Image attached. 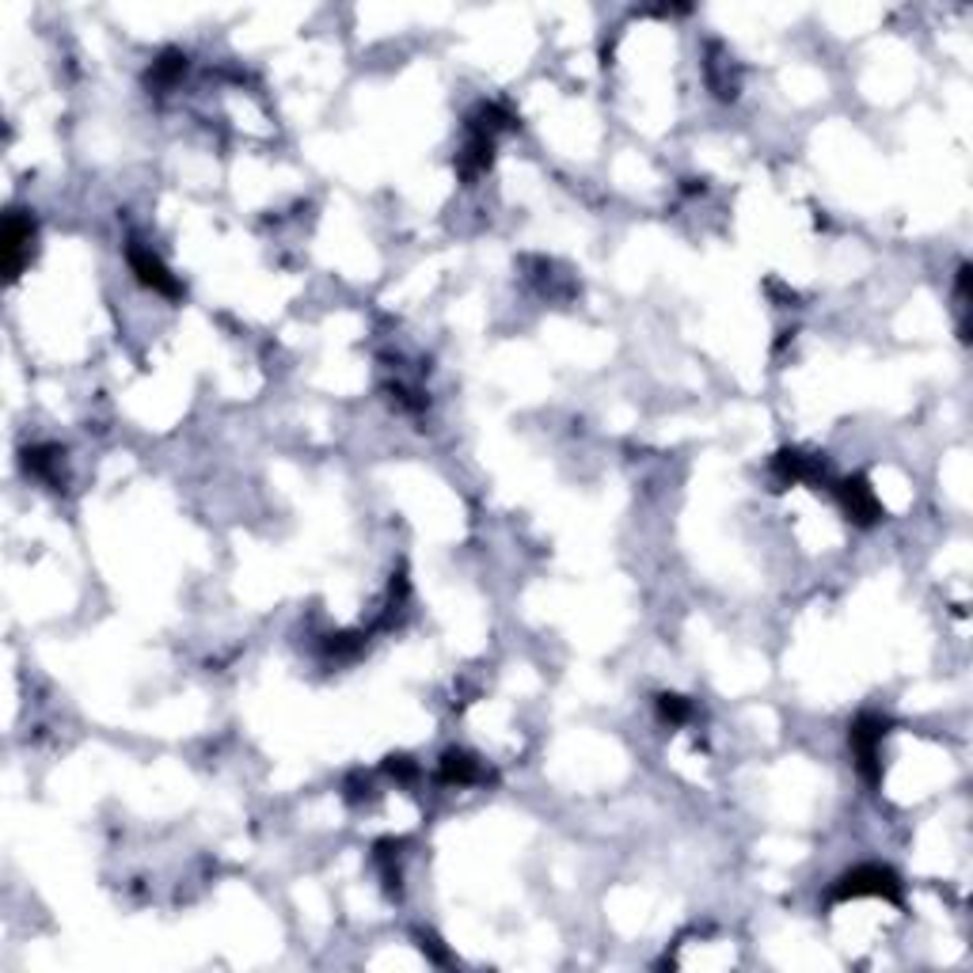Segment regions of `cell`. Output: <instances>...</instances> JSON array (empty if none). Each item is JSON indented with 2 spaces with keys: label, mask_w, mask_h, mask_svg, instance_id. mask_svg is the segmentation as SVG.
<instances>
[{
  "label": "cell",
  "mask_w": 973,
  "mask_h": 973,
  "mask_svg": "<svg viewBox=\"0 0 973 973\" xmlns=\"http://www.w3.org/2000/svg\"><path fill=\"white\" fill-rule=\"evenodd\" d=\"M833 495H836V503H841V510H844L848 522L875 525L882 517V506H878L875 490L867 487V479H860V476L856 479H841V484L833 487Z\"/></svg>",
  "instance_id": "cell-5"
},
{
  "label": "cell",
  "mask_w": 973,
  "mask_h": 973,
  "mask_svg": "<svg viewBox=\"0 0 973 973\" xmlns=\"http://www.w3.org/2000/svg\"><path fill=\"white\" fill-rule=\"evenodd\" d=\"M126 259H130L133 275L141 278V286L157 289V294L171 297V301H176V297H183V286L176 281V275H171V270L163 267V262L152 256L149 248H141L138 240H130V248H126Z\"/></svg>",
  "instance_id": "cell-4"
},
{
  "label": "cell",
  "mask_w": 973,
  "mask_h": 973,
  "mask_svg": "<svg viewBox=\"0 0 973 973\" xmlns=\"http://www.w3.org/2000/svg\"><path fill=\"white\" fill-rule=\"evenodd\" d=\"M848 897H886V902H902V882H897V875L890 867L863 863V867L836 878V886L830 890V902H848Z\"/></svg>",
  "instance_id": "cell-1"
},
{
  "label": "cell",
  "mask_w": 973,
  "mask_h": 973,
  "mask_svg": "<svg viewBox=\"0 0 973 973\" xmlns=\"http://www.w3.org/2000/svg\"><path fill=\"white\" fill-rule=\"evenodd\" d=\"M31 244H34V217L23 214V209H12L4 217V275L8 281H16L23 275L27 259H31Z\"/></svg>",
  "instance_id": "cell-3"
},
{
  "label": "cell",
  "mask_w": 973,
  "mask_h": 973,
  "mask_svg": "<svg viewBox=\"0 0 973 973\" xmlns=\"http://www.w3.org/2000/svg\"><path fill=\"white\" fill-rule=\"evenodd\" d=\"M187 72V58L179 50H163L149 69V88H171Z\"/></svg>",
  "instance_id": "cell-9"
},
{
  "label": "cell",
  "mask_w": 973,
  "mask_h": 973,
  "mask_svg": "<svg viewBox=\"0 0 973 973\" xmlns=\"http://www.w3.org/2000/svg\"><path fill=\"white\" fill-rule=\"evenodd\" d=\"M658 715L666 718V723L681 726V723H688V718H693V704H688L685 696L662 693V696H658Z\"/></svg>",
  "instance_id": "cell-10"
},
{
  "label": "cell",
  "mask_w": 973,
  "mask_h": 973,
  "mask_svg": "<svg viewBox=\"0 0 973 973\" xmlns=\"http://www.w3.org/2000/svg\"><path fill=\"white\" fill-rule=\"evenodd\" d=\"M61 457H66V453H61L58 445H34V449H23V464H27V471H34V476L47 479V484H58Z\"/></svg>",
  "instance_id": "cell-8"
},
{
  "label": "cell",
  "mask_w": 973,
  "mask_h": 973,
  "mask_svg": "<svg viewBox=\"0 0 973 973\" xmlns=\"http://www.w3.org/2000/svg\"><path fill=\"white\" fill-rule=\"evenodd\" d=\"M487 780V768L479 765L471 753L464 749H449L441 757V784H457V787H468V784H479Z\"/></svg>",
  "instance_id": "cell-7"
},
{
  "label": "cell",
  "mask_w": 973,
  "mask_h": 973,
  "mask_svg": "<svg viewBox=\"0 0 973 973\" xmlns=\"http://www.w3.org/2000/svg\"><path fill=\"white\" fill-rule=\"evenodd\" d=\"M886 718L875 715V712H863L848 731V745H852V757H856V768L860 776L867 780L871 787L882 780V738H886Z\"/></svg>",
  "instance_id": "cell-2"
},
{
  "label": "cell",
  "mask_w": 973,
  "mask_h": 973,
  "mask_svg": "<svg viewBox=\"0 0 973 973\" xmlns=\"http://www.w3.org/2000/svg\"><path fill=\"white\" fill-rule=\"evenodd\" d=\"M772 468H776V476L784 479V484H825V460L811 457V453H803V449L776 453Z\"/></svg>",
  "instance_id": "cell-6"
}]
</instances>
